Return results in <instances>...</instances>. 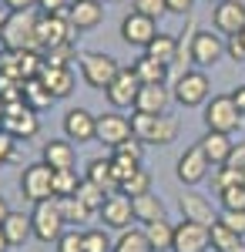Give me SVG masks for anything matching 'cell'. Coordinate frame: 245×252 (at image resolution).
Segmentation results:
<instances>
[{
  "label": "cell",
  "mask_w": 245,
  "mask_h": 252,
  "mask_svg": "<svg viewBox=\"0 0 245 252\" xmlns=\"http://www.w3.org/2000/svg\"><path fill=\"white\" fill-rule=\"evenodd\" d=\"M3 51H40L37 47V14L34 10H10L0 27Z\"/></svg>",
  "instance_id": "6da1fadb"
},
{
  "label": "cell",
  "mask_w": 245,
  "mask_h": 252,
  "mask_svg": "<svg viewBox=\"0 0 245 252\" xmlns=\"http://www.w3.org/2000/svg\"><path fill=\"white\" fill-rule=\"evenodd\" d=\"M77 67H81L84 84L94 88V91H108L111 81L118 78V71H121V64H118L111 54H104V51H84V54L77 58Z\"/></svg>",
  "instance_id": "7a4b0ae2"
},
{
  "label": "cell",
  "mask_w": 245,
  "mask_h": 252,
  "mask_svg": "<svg viewBox=\"0 0 245 252\" xmlns=\"http://www.w3.org/2000/svg\"><path fill=\"white\" fill-rule=\"evenodd\" d=\"M31 229H34V239L44 242V246L57 242L61 235L67 232V222H64V215H61V205H57V195L34 205V212H31Z\"/></svg>",
  "instance_id": "3957f363"
},
{
  "label": "cell",
  "mask_w": 245,
  "mask_h": 252,
  "mask_svg": "<svg viewBox=\"0 0 245 252\" xmlns=\"http://www.w3.org/2000/svg\"><path fill=\"white\" fill-rule=\"evenodd\" d=\"M131 128H134V138L145 141V145H171L178 138V121L171 115H141V111H134Z\"/></svg>",
  "instance_id": "277c9868"
},
{
  "label": "cell",
  "mask_w": 245,
  "mask_h": 252,
  "mask_svg": "<svg viewBox=\"0 0 245 252\" xmlns=\"http://www.w3.org/2000/svg\"><path fill=\"white\" fill-rule=\"evenodd\" d=\"M239 125H242V111L235 108L232 94H215L205 101V131L232 135Z\"/></svg>",
  "instance_id": "5b68a950"
},
{
  "label": "cell",
  "mask_w": 245,
  "mask_h": 252,
  "mask_svg": "<svg viewBox=\"0 0 245 252\" xmlns=\"http://www.w3.org/2000/svg\"><path fill=\"white\" fill-rule=\"evenodd\" d=\"M20 192L31 205H37L44 198H54V168L44 165V161H34L20 172Z\"/></svg>",
  "instance_id": "8992f818"
},
{
  "label": "cell",
  "mask_w": 245,
  "mask_h": 252,
  "mask_svg": "<svg viewBox=\"0 0 245 252\" xmlns=\"http://www.w3.org/2000/svg\"><path fill=\"white\" fill-rule=\"evenodd\" d=\"M175 101L182 108H205V101L212 97V84H208L205 71H182L175 81Z\"/></svg>",
  "instance_id": "52a82bcc"
},
{
  "label": "cell",
  "mask_w": 245,
  "mask_h": 252,
  "mask_svg": "<svg viewBox=\"0 0 245 252\" xmlns=\"http://www.w3.org/2000/svg\"><path fill=\"white\" fill-rule=\"evenodd\" d=\"M74 27L64 14H37V47L40 51H51L61 44H71L74 40Z\"/></svg>",
  "instance_id": "ba28073f"
},
{
  "label": "cell",
  "mask_w": 245,
  "mask_h": 252,
  "mask_svg": "<svg viewBox=\"0 0 245 252\" xmlns=\"http://www.w3.org/2000/svg\"><path fill=\"white\" fill-rule=\"evenodd\" d=\"M188 58L198 67H215L225 58V40L218 37V31H195L188 40Z\"/></svg>",
  "instance_id": "9c48e42d"
},
{
  "label": "cell",
  "mask_w": 245,
  "mask_h": 252,
  "mask_svg": "<svg viewBox=\"0 0 245 252\" xmlns=\"http://www.w3.org/2000/svg\"><path fill=\"white\" fill-rule=\"evenodd\" d=\"M0 131H7V135L14 138H34L40 131L37 125V111H31L24 101L17 104H7V111H3V121H0Z\"/></svg>",
  "instance_id": "30bf717a"
},
{
  "label": "cell",
  "mask_w": 245,
  "mask_h": 252,
  "mask_svg": "<svg viewBox=\"0 0 245 252\" xmlns=\"http://www.w3.org/2000/svg\"><path fill=\"white\" fill-rule=\"evenodd\" d=\"M158 34H161V31H158V20L145 17V14H138V10L124 14V20H121V40H124L128 47H141V51H145Z\"/></svg>",
  "instance_id": "8fae6325"
},
{
  "label": "cell",
  "mask_w": 245,
  "mask_h": 252,
  "mask_svg": "<svg viewBox=\"0 0 245 252\" xmlns=\"http://www.w3.org/2000/svg\"><path fill=\"white\" fill-rule=\"evenodd\" d=\"M212 24L222 37H239L245 31V3L242 0H222L212 10Z\"/></svg>",
  "instance_id": "7c38bea8"
},
{
  "label": "cell",
  "mask_w": 245,
  "mask_h": 252,
  "mask_svg": "<svg viewBox=\"0 0 245 252\" xmlns=\"http://www.w3.org/2000/svg\"><path fill=\"white\" fill-rule=\"evenodd\" d=\"M208 249H212L208 225H198V222H188V219H182V222L175 225L171 252H208Z\"/></svg>",
  "instance_id": "4fadbf2b"
},
{
  "label": "cell",
  "mask_w": 245,
  "mask_h": 252,
  "mask_svg": "<svg viewBox=\"0 0 245 252\" xmlns=\"http://www.w3.org/2000/svg\"><path fill=\"white\" fill-rule=\"evenodd\" d=\"M128 138H134V128H131V118H124L121 111H104L97 115V141L101 145H124Z\"/></svg>",
  "instance_id": "5bb4252c"
},
{
  "label": "cell",
  "mask_w": 245,
  "mask_h": 252,
  "mask_svg": "<svg viewBox=\"0 0 245 252\" xmlns=\"http://www.w3.org/2000/svg\"><path fill=\"white\" fill-rule=\"evenodd\" d=\"M101 222H104L108 229H118V232L131 229V222H138V219H134L131 198L121 195V192H111L108 198H104V205H101Z\"/></svg>",
  "instance_id": "9a60e30c"
},
{
  "label": "cell",
  "mask_w": 245,
  "mask_h": 252,
  "mask_svg": "<svg viewBox=\"0 0 245 252\" xmlns=\"http://www.w3.org/2000/svg\"><path fill=\"white\" fill-rule=\"evenodd\" d=\"M64 138L71 145H88L97 138V118L88 108H71L64 115Z\"/></svg>",
  "instance_id": "2e32d148"
},
{
  "label": "cell",
  "mask_w": 245,
  "mask_h": 252,
  "mask_svg": "<svg viewBox=\"0 0 245 252\" xmlns=\"http://www.w3.org/2000/svg\"><path fill=\"white\" fill-rule=\"evenodd\" d=\"M138 91H141V81H138V74H134V67H121L118 78L111 81V88H108L104 94H108L114 111H121V108H134Z\"/></svg>",
  "instance_id": "e0dca14e"
},
{
  "label": "cell",
  "mask_w": 245,
  "mask_h": 252,
  "mask_svg": "<svg viewBox=\"0 0 245 252\" xmlns=\"http://www.w3.org/2000/svg\"><path fill=\"white\" fill-rule=\"evenodd\" d=\"M208 168H212V161H208L205 152L195 145V148H185V155L178 158L175 175H178L182 185H198V182H205V178H208Z\"/></svg>",
  "instance_id": "ac0fdd59"
},
{
  "label": "cell",
  "mask_w": 245,
  "mask_h": 252,
  "mask_svg": "<svg viewBox=\"0 0 245 252\" xmlns=\"http://www.w3.org/2000/svg\"><path fill=\"white\" fill-rule=\"evenodd\" d=\"M40 84L51 91V97H71L74 94V67H61V64H44V71L37 74Z\"/></svg>",
  "instance_id": "d6986e66"
},
{
  "label": "cell",
  "mask_w": 245,
  "mask_h": 252,
  "mask_svg": "<svg viewBox=\"0 0 245 252\" xmlns=\"http://www.w3.org/2000/svg\"><path fill=\"white\" fill-rule=\"evenodd\" d=\"M171 91L165 84H141V91L134 97V111L141 115H168Z\"/></svg>",
  "instance_id": "ffe728a7"
},
{
  "label": "cell",
  "mask_w": 245,
  "mask_h": 252,
  "mask_svg": "<svg viewBox=\"0 0 245 252\" xmlns=\"http://www.w3.org/2000/svg\"><path fill=\"white\" fill-rule=\"evenodd\" d=\"M40 161L51 165L54 172H74L77 152H74V145H71L67 138H51V141L44 145V158H40Z\"/></svg>",
  "instance_id": "44dd1931"
},
{
  "label": "cell",
  "mask_w": 245,
  "mask_h": 252,
  "mask_svg": "<svg viewBox=\"0 0 245 252\" xmlns=\"http://www.w3.org/2000/svg\"><path fill=\"white\" fill-rule=\"evenodd\" d=\"M67 20L74 31H94L104 20V3H91V0H71L67 7Z\"/></svg>",
  "instance_id": "7402d4cb"
},
{
  "label": "cell",
  "mask_w": 245,
  "mask_h": 252,
  "mask_svg": "<svg viewBox=\"0 0 245 252\" xmlns=\"http://www.w3.org/2000/svg\"><path fill=\"white\" fill-rule=\"evenodd\" d=\"M178 209H182V219H188V222H198V225H215V219L218 215L212 212V202H208L205 195L198 192H185L182 195V202H178Z\"/></svg>",
  "instance_id": "603a6c76"
},
{
  "label": "cell",
  "mask_w": 245,
  "mask_h": 252,
  "mask_svg": "<svg viewBox=\"0 0 245 252\" xmlns=\"http://www.w3.org/2000/svg\"><path fill=\"white\" fill-rule=\"evenodd\" d=\"M198 148L205 152V158L212 161V165H225L235 145H232V135H222V131H205V135H202V141H198Z\"/></svg>",
  "instance_id": "cb8c5ba5"
},
{
  "label": "cell",
  "mask_w": 245,
  "mask_h": 252,
  "mask_svg": "<svg viewBox=\"0 0 245 252\" xmlns=\"http://www.w3.org/2000/svg\"><path fill=\"white\" fill-rule=\"evenodd\" d=\"M141 232L148 239L151 252H171V242H175V225L168 219H154V222H145Z\"/></svg>",
  "instance_id": "d4e9b609"
},
{
  "label": "cell",
  "mask_w": 245,
  "mask_h": 252,
  "mask_svg": "<svg viewBox=\"0 0 245 252\" xmlns=\"http://www.w3.org/2000/svg\"><path fill=\"white\" fill-rule=\"evenodd\" d=\"M84 178L94 182L97 189H104L108 195L118 192V178H114V172H111V158H91V161L84 165Z\"/></svg>",
  "instance_id": "484cf974"
},
{
  "label": "cell",
  "mask_w": 245,
  "mask_h": 252,
  "mask_svg": "<svg viewBox=\"0 0 245 252\" xmlns=\"http://www.w3.org/2000/svg\"><path fill=\"white\" fill-rule=\"evenodd\" d=\"M208 235H212V252H245V235L232 232L218 219H215V225L208 229Z\"/></svg>",
  "instance_id": "4316f807"
},
{
  "label": "cell",
  "mask_w": 245,
  "mask_h": 252,
  "mask_svg": "<svg viewBox=\"0 0 245 252\" xmlns=\"http://www.w3.org/2000/svg\"><path fill=\"white\" fill-rule=\"evenodd\" d=\"M131 67H134V74H138V81H141V84H165V81H168V71H171L168 64L148 58V54H141Z\"/></svg>",
  "instance_id": "83f0119b"
},
{
  "label": "cell",
  "mask_w": 245,
  "mask_h": 252,
  "mask_svg": "<svg viewBox=\"0 0 245 252\" xmlns=\"http://www.w3.org/2000/svg\"><path fill=\"white\" fill-rule=\"evenodd\" d=\"M0 229H3V235H7V242H10V246H24L27 239H34L31 215H24V212H10V215H7V222H3Z\"/></svg>",
  "instance_id": "f1b7e54d"
},
{
  "label": "cell",
  "mask_w": 245,
  "mask_h": 252,
  "mask_svg": "<svg viewBox=\"0 0 245 252\" xmlns=\"http://www.w3.org/2000/svg\"><path fill=\"white\" fill-rule=\"evenodd\" d=\"M131 205H134V219H138L141 225H145V222H154V219H165V202L154 192L131 198Z\"/></svg>",
  "instance_id": "f546056e"
},
{
  "label": "cell",
  "mask_w": 245,
  "mask_h": 252,
  "mask_svg": "<svg viewBox=\"0 0 245 252\" xmlns=\"http://www.w3.org/2000/svg\"><path fill=\"white\" fill-rule=\"evenodd\" d=\"M145 54L171 67V64L178 61V37H171V34H158V37H154L148 47H145Z\"/></svg>",
  "instance_id": "4dcf8cb0"
},
{
  "label": "cell",
  "mask_w": 245,
  "mask_h": 252,
  "mask_svg": "<svg viewBox=\"0 0 245 252\" xmlns=\"http://www.w3.org/2000/svg\"><path fill=\"white\" fill-rule=\"evenodd\" d=\"M20 101L31 108V111H40V108H51V91L40 84V78H31V81H24V88H20Z\"/></svg>",
  "instance_id": "1f68e13d"
},
{
  "label": "cell",
  "mask_w": 245,
  "mask_h": 252,
  "mask_svg": "<svg viewBox=\"0 0 245 252\" xmlns=\"http://www.w3.org/2000/svg\"><path fill=\"white\" fill-rule=\"evenodd\" d=\"M57 205H61V215H64V222H67V225H88L91 209H88L77 195H71V198H57Z\"/></svg>",
  "instance_id": "d6a6232c"
},
{
  "label": "cell",
  "mask_w": 245,
  "mask_h": 252,
  "mask_svg": "<svg viewBox=\"0 0 245 252\" xmlns=\"http://www.w3.org/2000/svg\"><path fill=\"white\" fill-rule=\"evenodd\" d=\"M121 195H128V198H138V195H148L151 192V172L148 168H138L134 175H128L124 182H121Z\"/></svg>",
  "instance_id": "836d02e7"
},
{
  "label": "cell",
  "mask_w": 245,
  "mask_h": 252,
  "mask_svg": "<svg viewBox=\"0 0 245 252\" xmlns=\"http://www.w3.org/2000/svg\"><path fill=\"white\" fill-rule=\"evenodd\" d=\"M114 252H151V246L141 229H124L114 242Z\"/></svg>",
  "instance_id": "e575fe53"
},
{
  "label": "cell",
  "mask_w": 245,
  "mask_h": 252,
  "mask_svg": "<svg viewBox=\"0 0 245 252\" xmlns=\"http://www.w3.org/2000/svg\"><path fill=\"white\" fill-rule=\"evenodd\" d=\"M81 182H84V175L77 172H54V195L57 198H71V195H77Z\"/></svg>",
  "instance_id": "d590c367"
},
{
  "label": "cell",
  "mask_w": 245,
  "mask_h": 252,
  "mask_svg": "<svg viewBox=\"0 0 245 252\" xmlns=\"http://www.w3.org/2000/svg\"><path fill=\"white\" fill-rule=\"evenodd\" d=\"M77 198H81L91 212H101V205H104L108 192H104V189H97L94 182H88V178H84V182H81V189H77Z\"/></svg>",
  "instance_id": "8d00e7d4"
},
{
  "label": "cell",
  "mask_w": 245,
  "mask_h": 252,
  "mask_svg": "<svg viewBox=\"0 0 245 252\" xmlns=\"http://www.w3.org/2000/svg\"><path fill=\"white\" fill-rule=\"evenodd\" d=\"M84 252H114V242L104 229H84Z\"/></svg>",
  "instance_id": "74e56055"
},
{
  "label": "cell",
  "mask_w": 245,
  "mask_h": 252,
  "mask_svg": "<svg viewBox=\"0 0 245 252\" xmlns=\"http://www.w3.org/2000/svg\"><path fill=\"white\" fill-rule=\"evenodd\" d=\"M218 202L225 212H245V189L242 185H228L218 192Z\"/></svg>",
  "instance_id": "f35d334b"
},
{
  "label": "cell",
  "mask_w": 245,
  "mask_h": 252,
  "mask_svg": "<svg viewBox=\"0 0 245 252\" xmlns=\"http://www.w3.org/2000/svg\"><path fill=\"white\" fill-rule=\"evenodd\" d=\"M71 61H77L74 40H71V44H61V47H51V51H44V64H61V67H71Z\"/></svg>",
  "instance_id": "ab89813d"
},
{
  "label": "cell",
  "mask_w": 245,
  "mask_h": 252,
  "mask_svg": "<svg viewBox=\"0 0 245 252\" xmlns=\"http://www.w3.org/2000/svg\"><path fill=\"white\" fill-rule=\"evenodd\" d=\"M138 168H141V161H131V158L111 152V172H114V178H118V189H121V182H124L128 175H134Z\"/></svg>",
  "instance_id": "60d3db41"
},
{
  "label": "cell",
  "mask_w": 245,
  "mask_h": 252,
  "mask_svg": "<svg viewBox=\"0 0 245 252\" xmlns=\"http://www.w3.org/2000/svg\"><path fill=\"white\" fill-rule=\"evenodd\" d=\"M212 185H215V192H222L228 185H242V172L239 168H228V165H218V172L212 175Z\"/></svg>",
  "instance_id": "b9f144b4"
},
{
  "label": "cell",
  "mask_w": 245,
  "mask_h": 252,
  "mask_svg": "<svg viewBox=\"0 0 245 252\" xmlns=\"http://www.w3.org/2000/svg\"><path fill=\"white\" fill-rule=\"evenodd\" d=\"M57 252H84V232H77V229H67V232L61 235L54 242Z\"/></svg>",
  "instance_id": "7bdbcfd3"
},
{
  "label": "cell",
  "mask_w": 245,
  "mask_h": 252,
  "mask_svg": "<svg viewBox=\"0 0 245 252\" xmlns=\"http://www.w3.org/2000/svg\"><path fill=\"white\" fill-rule=\"evenodd\" d=\"M134 10H138V14H145V17H161V14H168V3H165V0H134L131 3Z\"/></svg>",
  "instance_id": "ee69618b"
},
{
  "label": "cell",
  "mask_w": 245,
  "mask_h": 252,
  "mask_svg": "<svg viewBox=\"0 0 245 252\" xmlns=\"http://www.w3.org/2000/svg\"><path fill=\"white\" fill-rule=\"evenodd\" d=\"M114 152H118V155H124V158H131V161H141V158H145V141L128 138V141H124V145H118Z\"/></svg>",
  "instance_id": "f6af8a7d"
},
{
  "label": "cell",
  "mask_w": 245,
  "mask_h": 252,
  "mask_svg": "<svg viewBox=\"0 0 245 252\" xmlns=\"http://www.w3.org/2000/svg\"><path fill=\"white\" fill-rule=\"evenodd\" d=\"M218 222H222V225H228L232 232L245 235V212H225V209H222V212H218Z\"/></svg>",
  "instance_id": "bcb514c9"
},
{
  "label": "cell",
  "mask_w": 245,
  "mask_h": 252,
  "mask_svg": "<svg viewBox=\"0 0 245 252\" xmlns=\"http://www.w3.org/2000/svg\"><path fill=\"white\" fill-rule=\"evenodd\" d=\"M225 54L235 61V64H245V40H242V37H228Z\"/></svg>",
  "instance_id": "7dc6e473"
},
{
  "label": "cell",
  "mask_w": 245,
  "mask_h": 252,
  "mask_svg": "<svg viewBox=\"0 0 245 252\" xmlns=\"http://www.w3.org/2000/svg\"><path fill=\"white\" fill-rule=\"evenodd\" d=\"M40 14H64L67 17V7H71V0H37Z\"/></svg>",
  "instance_id": "c3c4849f"
},
{
  "label": "cell",
  "mask_w": 245,
  "mask_h": 252,
  "mask_svg": "<svg viewBox=\"0 0 245 252\" xmlns=\"http://www.w3.org/2000/svg\"><path fill=\"white\" fill-rule=\"evenodd\" d=\"M10 158H14V138L7 131H0V165H7Z\"/></svg>",
  "instance_id": "681fc988"
},
{
  "label": "cell",
  "mask_w": 245,
  "mask_h": 252,
  "mask_svg": "<svg viewBox=\"0 0 245 252\" xmlns=\"http://www.w3.org/2000/svg\"><path fill=\"white\" fill-rule=\"evenodd\" d=\"M165 3H168V14H178V17H188L195 7V0H165Z\"/></svg>",
  "instance_id": "f907efd6"
},
{
  "label": "cell",
  "mask_w": 245,
  "mask_h": 252,
  "mask_svg": "<svg viewBox=\"0 0 245 252\" xmlns=\"http://www.w3.org/2000/svg\"><path fill=\"white\" fill-rule=\"evenodd\" d=\"M225 165H228V168H239V172H242V168H245V145H235V148H232V155H228Z\"/></svg>",
  "instance_id": "816d5d0a"
},
{
  "label": "cell",
  "mask_w": 245,
  "mask_h": 252,
  "mask_svg": "<svg viewBox=\"0 0 245 252\" xmlns=\"http://www.w3.org/2000/svg\"><path fill=\"white\" fill-rule=\"evenodd\" d=\"M7 3V10H34L37 7V0H3Z\"/></svg>",
  "instance_id": "f5cc1de1"
},
{
  "label": "cell",
  "mask_w": 245,
  "mask_h": 252,
  "mask_svg": "<svg viewBox=\"0 0 245 252\" xmlns=\"http://www.w3.org/2000/svg\"><path fill=\"white\" fill-rule=\"evenodd\" d=\"M232 101H235V108H239L242 118H245V84H239V88L232 91Z\"/></svg>",
  "instance_id": "db71d44e"
},
{
  "label": "cell",
  "mask_w": 245,
  "mask_h": 252,
  "mask_svg": "<svg viewBox=\"0 0 245 252\" xmlns=\"http://www.w3.org/2000/svg\"><path fill=\"white\" fill-rule=\"evenodd\" d=\"M10 212H14V209H10V202H7V198L0 195V225L7 222V215H10Z\"/></svg>",
  "instance_id": "11a10c76"
},
{
  "label": "cell",
  "mask_w": 245,
  "mask_h": 252,
  "mask_svg": "<svg viewBox=\"0 0 245 252\" xmlns=\"http://www.w3.org/2000/svg\"><path fill=\"white\" fill-rule=\"evenodd\" d=\"M10 249H14V246L7 242V235H3V229H0V252H10Z\"/></svg>",
  "instance_id": "9f6ffc18"
},
{
  "label": "cell",
  "mask_w": 245,
  "mask_h": 252,
  "mask_svg": "<svg viewBox=\"0 0 245 252\" xmlns=\"http://www.w3.org/2000/svg\"><path fill=\"white\" fill-rule=\"evenodd\" d=\"M7 14H10V10H7V3L0 0V27H3V20H7Z\"/></svg>",
  "instance_id": "6f0895ef"
},
{
  "label": "cell",
  "mask_w": 245,
  "mask_h": 252,
  "mask_svg": "<svg viewBox=\"0 0 245 252\" xmlns=\"http://www.w3.org/2000/svg\"><path fill=\"white\" fill-rule=\"evenodd\" d=\"M242 189H245V168H242Z\"/></svg>",
  "instance_id": "680465c9"
},
{
  "label": "cell",
  "mask_w": 245,
  "mask_h": 252,
  "mask_svg": "<svg viewBox=\"0 0 245 252\" xmlns=\"http://www.w3.org/2000/svg\"><path fill=\"white\" fill-rule=\"evenodd\" d=\"M91 3H108V0H91Z\"/></svg>",
  "instance_id": "91938a15"
},
{
  "label": "cell",
  "mask_w": 245,
  "mask_h": 252,
  "mask_svg": "<svg viewBox=\"0 0 245 252\" xmlns=\"http://www.w3.org/2000/svg\"><path fill=\"white\" fill-rule=\"evenodd\" d=\"M208 3H222V0H208Z\"/></svg>",
  "instance_id": "94428289"
},
{
  "label": "cell",
  "mask_w": 245,
  "mask_h": 252,
  "mask_svg": "<svg viewBox=\"0 0 245 252\" xmlns=\"http://www.w3.org/2000/svg\"><path fill=\"white\" fill-rule=\"evenodd\" d=\"M239 37H242V40H245V31H242V34H239Z\"/></svg>",
  "instance_id": "6125c7cd"
}]
</instances>
